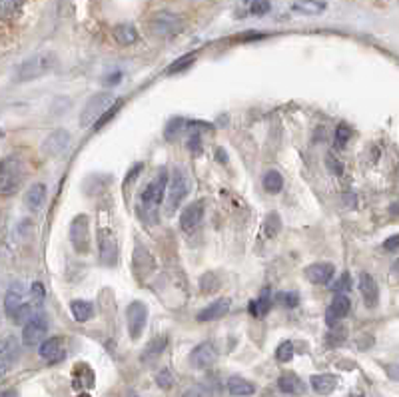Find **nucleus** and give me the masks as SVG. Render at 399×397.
<instances>
[{
	"label": "nucleus",
	"mask_w": 399,
	"mask_h": 397,
	"mask_svg": "<svg viewBox=\"0 0 399 397\" xmlns=\"http://www.w3.org/2000/svg\"><path fill=\"white\" fill-rule=\"evenodd\" d=\"M56 64V56L53 52H38L33 54L30 58H26L24 62H20V66L17 70V80L18 82H30L36 80L44 74H48Z\"/></svg>",
	"instance_id": "nucleus-1"
},
{
	"label": "nucleus",
	"mask_w": 399,
	"mask_h": 397,
	"mask_svg": "<svg viewBox=\"0 0 399 397\" xmlns=\"http://www.w3.org/2000/svg\"><path fill=\"white\" fill-rule=\"evenodd\" d=\"M168 184H170V176L166 168H160V172L156 174V178L142 190V206L144 212H152L156 214V207L164 202L166 194H168Z\"/></svg>",
	"instance_id": "nucleus-2"
},
{
	"label": "nucleus",
	"mask_w": 399,
	"mask_h": 397,
	"mask_svg": "<svg viewBox=\"0 0 399 397\" xmlns=\"http://www.w3.org/2000/svg\"><path fill=\"white\" fill-rule=\"evenodd\" d=\"M114 102H116V98L110 92H98V94L90 96L88 102L84 104V108H82V112H80V126L82 128H88V126L94 128V124L104 116L106 110Z\"/></svg>",
	"instance_id": "nucleus-3"
},
{
	"label": "nucleus",
	"mask_w": 399,
	"mask_h": 397,
	"mask_svg": "<svg viewBox=\"0 0 399 397\" xmlns=\"http://www.w3.org/2000/svg\"><path fill=\"white\" fill-rule=\"evenodd\" d=\"M22 182V168H20V162L15 156H8L2 160V166H0V190L2 196L8 198L18 190Z\"/></svg>",
	"instance_id": "nucleus-4"
},
{
	"label": "nucleus",
	"mask_w": 399,
	"mask_h": 397,
	"mask_svg": "<svg viewBox=\"0 0 399 397\" xmlns=\"http://www.w3.org/2000/svg\"><path fill=\"white\" fill-rule=\"evenodd\" d=\"M190 192V184H188V176L182 168H176L172 174H170V184H168V194H166V207L174 212L178 210L180 204L186 200Z\"/></svg>",
	"instance_id": "nucleus-5"
},
{
	"label": "nucleus",
	"mask_w": 399,
	"mask_h": 397,
	"mask_svg": "<svg viewBox=\"0 0 399 397\" xmlns=\"http://www.w3.org/2000/svg\"><path fill=\"white\" fill-rule=\"evenodd\" d=\"M150 30L160 38H172L184 30V20L172 12H156L150 18Z\"/></svg>",
	"instance_id": "nucleus-6"
},
{
	"label": "nucleus",
	"mask_w": 399,
	"mask_h": 397,
	"mask_svg": "<svg viewBox=\"0 0 399 397\" xmlns=\"http://www.w3.org/2000/svg\"><path fill=\"white\" fill-rule=\"evenodd\" d=\"M48 328H50L48 317L44 313H38L28 324H24V328H22V344L26 347H33L46 342Z\"/></svg>",
	"instance_id": "nucleus-7"
},
{
	"label": "nucleus",
	"mask_w": 399,
	"mask_h": 397,
	"mask_svg": "<svg viewBox=\"0 0 399 397\" xmlns=\"http://www.w3.org/2000/svg\"><path fill=\"white\" fill-rule=\"evenodd\" d=\"M70 242L78 254H86L90 250V220L84 214L76 216L70 225Z\"/></svg>",
	"instance_id": "nucleus-8"
},
{
	"label": "nucleus",
	"mask_w": 399,
	"mask_h": 397,
	"mask_svg": "<svg viewBox=\"0 0 399 397\" xmlns=\"http://www.w3.org/2000/svg\"><path fill=\"white\" fill-rule=\"evenodd\" d=\"M126 322H128L130 338L140 340L142 331L146 329V322H148V306L144 302H132L126 310Z\"/></svg>",
	"instance_id": "nucleus-9"
},
{
	"label": "nucleus",
	"mask_w": 399,
	"mask_h": 397,
	"mask_svg": "<svg viewBox=\"0 0 399 397\" xmlns=\"http://www.w3.org/2000/svg\"><path fill=\"white\" fill-rule=\"evenodd\" d=\"M98 252H100V261L104 266H116V261H118V242H116V236L110 230H104V228L98 230Z\"/></svg>",
	"instance_id": "nucleus-10"
},
{
	"label": "nucleus",
	"mask_w": 399,
	"mask_h": 397,
	"mask_svg": "<svg viewBox=\"0 0 399 397\" xmlns=\"http://www.w3.org/2000/svg\"><path fill=\"white\" fill-rule=\"evenodd\" d=\"M20 360V342L17 335H6L0 344V369L2 373H8L10 367H15Z\"/></svg>",
	"instance_id": "nucleus-11"
},
{
	"label": "nucleus",
	"mask_w": 399,
	"mask_h": 397,
	"mask_svg": "<svg viewBox=\"0 0 399 397\" xmlns=\"http://www.w3.org/2000/svg\"><path fill=\"white\" fill-rule=\"evenodd\" d=\"M38 356L46 363H58L66 358V342L64 338H48L38 347Z\"/></svg>",
	"instance_id": "nucleus-12"
},
{
	"label": "nucleus",
	"mask_w": 399,
	"mask_h": 397,
	"mask_svg": "<svg viewBox=\"0 0 399 397\" xmlns=\"http://www.w3.org/2000/svg\"><path fill=\"white\" fill-rule=\"evenodd\" d=\"M218 360V349L212 342H202L192 349L190 363L198 369H208Z\"/></svg>",
	"instance_id": "nucleus-13"
},
{
	"label": "nucleus",
	"mask_w": 399,
	"mask_h": 397,
	"mask_svg": "<svg viewBox=\"0 0 399 397\" xmlns=\"http://www.w3.org/2000/svg\"><path fill=\"white\" fill-rule=\"evenodd\" d=\"M204 210H206V204L204 200H196L192 202L190 206H186L180 214V225L184 232H194L198 225L202 224V218H204Z\"/></svg>",
	"instance_id": "nucleus-14"
},
{
	"label": "nucleus",
	"mask_w": 399,
	"mask_h": 397,
	"mask_svg": "<svg viewBox=\"0 0 399 397\" xmlns=\"http://www.w3.org/2000/svg\"><path fill=\"white\" fill-rule=\"evenodd\" d=\"M358 290H360V294L364 297V304L369 310L378 308V304H380V286H378V281L373 279L371 274H367V272L360 274Z\"/></svg>",
	"instance_id": "nucleus-15"
},
{
	"label": "nucleus",
	"mask_w": 399,
	"mask_h": 397,
	"mask_svg": "<svg viewBox=\"0 0 399 397\" xmlns=\"http://www.w3.org/2000/svg\"><path fill=\"white\" fill-rule=\"evenodd\" d=\"M351 310V299L346 294H335V297L331 299L330 308L326 311V324L330 328H335L347 313Z\"/></svg>",
	"instance_id": "nucleus-16"
},
{
	"label": "nucleus",
	"mask_w": 399,
	"mask_h": 397,
	"mask_svg": "<svg viewBox=\"0 0 399 397\" xmlns=\"http://www.w3.org/2000/svg\"><path fill=\"white\" fill-rule=\"evenodd\" d=\"M70 146V132L64 128L54 130L53 134H48L46 140L42 142V152L46 156L62 154Z\"/></svg>",
	"instance_id": "nucleus-17"
},
{
	"label": "nucleus",
	"mask_w": 399,
	"mask_h": 397,
	"mask_svg": "<svg viewBox=\"0 0 399 397\" xmlns=\"http://www.w3.org/2000/svg\"><path fill=\"white\" fill-rule=\"evenodd\" d=\"M333 274H335V268H333V264H328V261H317L306 268V277L315 286L330 284L333 279Z\"/></svg>",
	"instance_id": "nucleus-18"
},
{
	"label": "nucleus",
	"mask_w": 399,
	"mask_h": 397,
	"mask_svg": "<svg viewBox=\"0 0 399 397\" xmlns=\"http://www.w3.org/2000/svg\"><path fill=\"white\" fill-rule=\"evenodd\" d=\"M228 311H230V299H228V297H220V299L212 302L210 306H206L204 310L200 311V313L196 315V320L202 322V324H206V322L220 320L222 315H226Z\"/></svg>",
	"instance_id": "nucleus-19"
},
{
	"label": "nucleus",
	"mask_w": 399,
	"mask_h": 397,
	"mask_svg": "<svg viewBox=\"0 0 399 397\" xmlns=\"http://www.w3.org/2000/svg\"><path fill=\"white\" fill-rule=\"evenodd\" d=\"M24 304V290H22V284H12L10 290L4 295V313L12 320L15 313H17Z\"/></svg>",
	"instance_id": "nucleus-20"
},
{
	"label": "nucleus",
	"mask_w": 399,
	"mask_h": 397,
	"mask_svg": "<svg viewBox=\"0 0 399 397\" xmlns=\"http://www.w3.org/2000/svg\"><path fill=\"white\" fill-rule=\"evenodd\" d=\"M310 385L317 396H330L337 387V378L331 373H317V376H312Z\"/></svg>",
	"instance_id": "nucleus-21"
},
{
	"label": "nucleus",
	"mask_w": 399,
	"mask_h": 397,
	"mask_svg": "<svg viewBox=\"0 0 399 397\" xmlns=\"http://www.w3.org/2000/svg\"><path fill=\"white\" fill-rule=\"evenodd\" d=\"M46 194H48L46 186H44L42 182H36V184H33V186L28 188V192L24 194V204H26V207H28V210L36 212V210H40V207H42V204H44V200H46Z\"/></svg>",
	"instance_id": "nucleus-22"
},
{
	"label": "nucleus",
	"mask_w": 399,
	"mask_h": 397,
	"mask_svg": "<svg viewBox=\"0 0 399 397\" xmlns=\"http://www.w3.org/2000/svg\"><path fill=\"white\" fill-rule=\"evenodd\" d=\"M226 385H228L230 396H234V397H248V396H254V394H256V385H254L252 381L243 380V378H238V376L230 378Z\"/></svg>",
	"instance_id": "nucleus-23"
},
{
	"label": "nucleus",
	"mask_w": 399,
	"mask_h": 397,
	"mask_svg": "<svg viewBox=\"0 0 399 397\" xmlns=\"http://www.w3.org/2000/svg\"><path fill=\"white\" fill-rule=\"evenodd\" d=\"M278 387L279 391L290 394V396H299V394L306 391V383L299 380L297 376H294V373H286V376H281L278 380Z\"/></svg>",
	"instance_id": "nucleus-24"
},
{
	"label": "nucleus",
	"mask_w": 399,
	"mask_h": 397,
	"mask_svg": "<svg viewBox=\"0 0 399 397\" xmlns=\"http://www.w3.org/2000/svg\"><path fill=\"white\" fill-rule=\"evenodd\" d=\"M166 346H168V338H166V335H158V338H154L148 346L144 347L140 360L144 363H150L152 360H156V358H160V356L164 353Z\"/></svg>",
	"instance_id": "nucleus-25"
},
{
	"label": "nucleus",
	"mask_w": 399,
	"mask_h": 397,
	"mask_svg": "<svg viewBox=\"0 0 399 397\" xmlns=\"http://www.w3.org/2000/svg\"><path fill=\"white\" fill-rule=\"evenodd\" d=\"M112 35H114V40L122 46H130V44L138 42V30L132 24H118L112 30Z\"/></svg>",
	"instance_id": "nucleus-26"
},
{
	"label": "nucleus",
	"mask_w": 399,
	"mask_h": 397,
	"mask_svg": "<svg viewBox=\"0 0 399 397\" xmlns=\"http://www.w3.org/2000/svg\"><path fill=\"white\" fill-rule=\"evenodd\" d=\"M295 12H301V15H310V17H315V15H322L326 10V2L324 0H295L292 4Z\"/></svg>",
	"instance_id": "nucleus-27"
},
{
	"label": "nucleus",
	"mask_w": 399,
	"mask_h": 397,
	"mask_svg": "<svg viewBox=\"0 0 399 397\" xmlns=\"http://www.w3.org/2000/svg\"><path fill=\"white\" fill-rule=\"evenodd\" d=\"M70 311H72V317H74L76 322L84 324V322H88V320L92 317L94 308H92V304L86 302V299H74V302L70 304Z\"/></svg>",
	"instance_id": "nucleus-28"
},
{
	"label": "nucleus",
	"mask_w": 399,
	"mask_h": 397,
	"mask_svg": "<svg viewBox=\"0 0 399 397\" xmlns=\"http://www.w3.org/2000/svg\"><path fill=\"white\" fill-rule=\"evenodd\" d=\"M261 184H263V190L266 192H270V194H279L281 188H284V178H281V174H279L278 170H270V172L263 174Z\"/></svg>",
	"instance_id": "nucleus-29"
},
{
	"label": "nucleus",
	"mask_w": 399,
	"mask_h": 397,
	"mask_svg": "<svg viewBox=\"0 0 399 397\" xmlns=\"http://www.w3.org/2000/svg\"><path fill=\"white\" fill-rule=\"evenodd\" d=\"M24 0H0V17L2 20H10L20 12Z\"/></svg>",
	"instance_id": "nucleus-30"
},
{
	"label": "nucleus",
	"mask_w": 399,
	"mask_h": 397,
	"mask_svg": "<svg viewBox=\"0 0 399 397\" xmlns=\"http://www.w3.org/2000/svg\"><path fill=\"white\" fill-rule=\"evenodd\" d=\"M281 230V220H279L278 214H270L266 218V224H263V236L266 238H276Z\"/></svg>",
	"instance_id": "nucleus-31"
},
{
	"label": "nucleus",
	"mask_w": 399,
	"mask_h": 397,
	"mask_svg": "<svg viewBox=\"0 0 399 397\" xmlns=\"http://www.w3.org/2000/svg\"><path fill=\"white\" fill-rule=\"evenodd\" d=\"M268 310H270V290H266L260 295V299L250 302V313L252 315H263Z\"/></svg>",
	"instance_id": "nucleus-32"
},
{
	"label": "nucleus",
	"mask_w": 399,
	"mask_h": 397,
	"mask_svg": "<svg viewBox=\"0 0 399 397\" xmlns=\"http://www.w3.org/2000/svg\"><path fill=\"white\" fill-rule=\"evenodd\" d=\"M122 106H124V100H116V102L112 104V106H110V108L106 110L104 116H102L100 120H98V122H96V124H94V130H100V128H104L106 124H108V122L112 120V118H114V116H116V114L120 112Z\"/></svg>",
	"instance_id": "nucleus-33"
},
{
	"label": "nucleus",
	"mask_w": 399,
	"mask_h": 397,
	"mask_svg": "<svg viewBox=\"0 0 399 397\" xmlns=\"http://www.w3.org/2000/svg\"><path fill=\"white\" fill-rule=\"evenodd\" d=\"M276 360L279 363H288L294 360V344L292 342H284L279 344L278 349H276Z\"/></svg>",
	"instance_id": "nucleus-34"
},
{
	"label": "nucleus",
	"mask_w": 399,
	"mask_h": 397,
	"mask_svg": "<svg viewBox=\"0 0 399 397\" xmlns=\"http://www.w3.org/2000/svg\"><path fill=\"white\" fill-rule=\"evenodd\" d=\"M194 62H196V54H186V56L178 58L176 62H172V64H170L168 74H176V72H182V70L190 68Z\"/></svg>",
	"instance_id": "nucleus-35"
},
{
	"label": "nucleus",
	"mask_w": 399,
	"mask_h": 397,
	"mask_svg": "<svg viewBox=\"0 0 399 397\" xmlns=\"http://www.w3.org/2000/svg\"><path fill=\"white\" fill-rule=\"evenodd\" d=\"M349 136H351V128H349L347 124H344V122H342V124H337V128L333 130V138H335V144L344 148V146L347 144V140H349Z\"/></svg>",
	"instance_id": "nucleus-36"
},
{
	"label": "nucleus",
	"mask_w": 399,
	"mask_h": 397,
	"mask_svg": "<svg viewBox=\"0 0 399 397\" xmlns=\"http://www.w3.org/2000/svg\"><path fill=\"white\" fill-rule=\"evenodd\" d=\"M276 302L281 304L284 308H295L299 304V295L295 292H281V294L276 295Z\"/></svg>",
	"instance_id": "nucleus-37"
},
{
	"label": "nucleus",
	"mask_w": 399,
	"mask_h": 397,
	"mask_svg": "<svg viewBox=\"0 0 399 397\" xmlns=\"http://www.w3.org/2000/svg\"><path fill=\"white\" fill-rule=\"evenodd\" d=\"M270 8H272L270 0H254L252 6H250V12H252L254 17H263V15L270 12Z\"/></svg>",
	"instance_id": "nucleus-38"
},
{
	"label": "nucleus",
	"mask_w": 399,
	"mask_h": 397,
	"mask_svg": "<svg viewBox=\"0 0 399 397\" xmlns=\"http://www.w3.org/2000/svg\"><path fill=\"white\" fill-rule=\"evenodd\" d=\"M218 284H220V281H218V277L214 276V274H206V276H202V279H200L202 292H208V294L218 290Z\"/></svg>",
	"instance_id": "nucleus-39"
},
{
	"label": "nucleus",
	"mask_w": 399,
	"mask_h": 397,
	"mask_svg": "<svg viewBox=\"0 0 399 397\" xmlns=\"http://www.w3.org/2000/svg\"><path fill=\"white\" fill-rule=\"evenodd\" d=\"M326 164H328V170H330L331 174H335V176H342V174H344V166H342V162L337 160V156L333 154V152H328Z\"/></svg>",
	"instance_id": "nucleus-40"
},
{
	"label": "nucleus",
	"mask_w": 399,
	"mask_h": 397,
	"mask_svg": "<svg viewBox=\"0 0 399 397\" xmlns=\"http://www.w3.org/2000/svg\"><path fill=\"white\" fill-rule=\"evenodd\" d=\"M349 290H351V276H349V274H344V276L333 284V292H335V294H346Z\"/></svg>",
	"instance_id": "nucleus-41"
},
{
	"label": "nucleus",
	"mask_w": 399,
	"mask_h": 397,
	"mask_svg": "<svg viewBox=\"0 0 399 397\" xmlns=\"http://www.w3.org/2000/svg\"><path fill=\"white\" fill-rule=\"evenodd\" d=\"M156 383L162 389H170L174 385V376L170 373V369H162L156 376Z\"/></svg>",
	"instance_id": "nucleus-42"
},
{
	"label": "nucleus",
	"mask_w": 399,
	"mask_h": 397,
	"mask_svg": "<svg viewBox=\"0 0 399 397\" xmlns=\"http://www.w3.org/2000/svg\"><path fill=\"white\" fill-rule=\"evenodd\" d=\"M28 292H30V299H33L35 304H38V306L44 304V286H42L40 281H35Z\"/></svg>",
	"instance_id": "nucleus-43"
},
{
	"label": "nucleus",
	"mask_w": 399,
	"mask_h": 397,
	"mask_svg": "<svg viewBox=\"0 0 399 397\" xmlns=\"http://www.w3.org/2000/svg\"><path fill=\"white\" fill-rule=\"evenodd\" d=\"M184 126V120L182 118H176L168 124V128H166V140H172L176 138L178 134H180V128Z\"/></svg>",
	"instance_id": "nucleus-44"
},
{
	"label": "nucleus",
	"mask_w": 399,
	"mask_h": 397,
	"mask_svg": "<svg viewBox=\"0 0 399 397\" xmlns=\"http://www.w3.org/2000/svg\"><path fill=\"white\" fill-rule=\"evenodd\" d=\"M188 150H190L192 154H200V152H202V138H200L198 132L190 134V138H188Z\"/></svg>",
	"instance_id": "nucleus-45"
},
{
	"label": "nucleus",
	"mask_w": 399,
	"mask_h": 397,
	"mask_svg": "<svg viewBox=\"0 0 399 397\" xmlns=\"http://www.w3.org/2000/svg\"><path fill=\"white\" fill-rule=\"evenodd\" d=\"M398 248H399V234L391 236V238H387V240L383 242V250H385V252H396Z\"/></svg>",
	"instance_id": "nucleus-46"
},
{
	"label": "nucleus",
	"mask_w": 399,
	"mask_h": 397,
	"mask_svg": "<svg viewBox=\"0 0 399 397\" xmlns=\"http://www.w3.org/2000/svg\"><path fill=\"white\" fill-rule=\"evenodd\" d=\"M216 158L220 160V164H228V158L224 150H220V148H218V150H216Z\"/></svg>",
	"instance_id": "nucleus-47"
},
{
	"label": "nucleus",
	"mask_w": 399,
	"mask_h": 397,
	"mask_svg": "<svg viewBox=\"0 0 399 397\" xmlns=\"http://www.w3.org/2000/svg\"><path fill=\"white\" fill-rule=\"evenodd\" d=\"M2 397H18V391H15V389H6V391H2Z\"/></svg>",
	"instance_id": "nucleus-48"
},
{
	"label": "nucleus",
	"mask_w": 399,
	"mask_h": 397,
	"mask_svg": "<svg viewBox=\"0 0 399 397\" xmlns=\"http://www.w3.org/2000/svg\"><path fill=\"white\" fill-rule=\"evenodd\" d=\"M391 270H393L396 274H399V258L396 259V261H393V266H391Z\"/></svg>",
	"instance_id": "nucleus-49"
},
{
	"label": "nucleus",
	"mask_w": 399,
	"mask_h": 397,
	"mask_svg": "<svg viewBox=\"0 0 399 397\" xmlns=\"http://www.w3.org/2000/svg\"><path fill=\"white\" fill-rule=\"evenodd\" d=\"M78 397H90V396H88V394H80V396H78Z\"/></svg>",
	"instance_id": "nucleus-50"
},
{
	"label": "nucleus",
	"mask_w": 399,
	"mask_h": 397,
	"mask_svg": "<svg viewBox=\"0 0 399 397\" xmlns=\"http://www.w3.org/2000/svg\"><path fill=\"white\" fill-rule=\"evenodd\" d=\"M353 397H364V396H353Z\"/></svg>",
	"instance_id": "nucleus-51"
},
{
	"label": "nucleus",
	"mask_w": 399,
	"mask_h": 397,
	"mask_svg": "<svg viewBox=\"0 0 399 397\" xmlns=\"http://www.w3.org/2000/svg\"><path fill=\"white\" fill-rule=\"evenodd\" d=\"M130 397H136V396H130Z\"/></svg>",
	"instance_id": "nucleus-52"
}]
</instances>
